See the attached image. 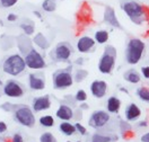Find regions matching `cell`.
<instances>
[{"label":"cell","instance_id":"obj_10","mask_svg":"<svg viewBox=\"0 0 149 142\" xmlns=\"http://www.w3.org/2000/svg\"><path fill=\"white\" fill-rule=\"evenodd\" d=\"M106 90H107V84L103 80H95L91 85V91L96 98L104 97L106 94Z\"/></svg>","mask_w":149,"mask_h":142},{"label":"cell","instance_id":"obj_39","mask_svg":"<svg viewBox=\"0 0 149 142\" xmlns=\"http://www.w3.org/2000/svg\"><path fill=\"white\" fill-rule=\"evenodd\" d=\"M146 125H147L146 121H142V123H139V126H146Z\"/></svg>","mask_w":149,"mask_h":142},{"label":"cell","instance_id":"obj_31","mask_svg":"<svg viewBox=\"0 0 149 142\" xmlns=\"http://www.w3.org/2000/svg\"><path fill=\"white\" fill-rule=\"evenodd\" d=\"M20 27L24 29V32L27 34V35H31L34 33V26L33 25H27V24H22Z\"/></svg>","mask_w":149,"mask_h":142},{"label":"cell","instance_id":"obj_29","mask_svg":"<svg viewBox=\"0 0 149 142\" xmlns=\"http://www.w3.org/2000/svg\"><path fill=\"white\" fill-rule=\"evenodd\" d=\"M74 98H76V100L77 102H85L86 99H87V94H86V91L84 90H78L77 91V94L74 96Z\"/></svg>","mask_w":149,"mask_h":142},{"label":"cell","instance_id":"obj_3","mask_svg":"<svg viewBox=\"0 0 149 142\" xmlns=\"http://www.w3.org/2000/svg\"><path fill=\"white\" fill-rule=\"evenodd\" d=\"M2 68H3V71L10 76H18L19 73H22L26 69V64L24 59L19 54H14V55H10L3 62Z\"/></svg>","mask_w":149,"mask_h":142},{"label":"cell","instance_id":"obj_6","mask_svg":"<svg viewBox=\"0 0 149 142\" xmlns=\"http://www.w3.org/2000/svg\"><path fill=\"white\" fill-rule=\"evenodd\" d=\"M74 84L70 70H59L53 75V86L56 89H65Z\"/></svg>","mask_w":149,"mask_h":142},{"label":"cell","instance_id":"obj_34","mask_svg":"<svg viewBox=\"0 0 149 142\" xmlns=\"http://www.w3.org/2000/svg\"><path fill=\"white\" fill-rule=\"evenodd\" d=\"M11 142H24V138L19 134V133H16L13 135L11 138Z\"/></svg>","mask_w":149,"mask_h":142},{"label":"cell","instance_id":"obj_37","mask_svg":"<svg viewBox=\"0 0 149 142\" xmlns=\"http://www.w3.org/2000/svg\"><path fill=\"white\" fill-rule=\"evenodd\" d=\"M140 140H141V142H149V133H145L141 138H140Z\"/></svg>","mask_w":149,"mask_h":142},{"label":"cell","instance_id":"obj_16","mask_svg":"<svg viewBox=\"0 0 149 142\" xmlns=\"http://www.w3.org/2000/svg\"><path fill=\"white\" fill-rule=\"evenodd\" d=\"M140 115H141V111L136 104H130L125 108V118L129 122L138 120L140 117Z\"/></svg>","mask_w":149,"mask_h":142},{"label":"cell","instance_id":"obj_8","mask_svg":"<svg viewBox=\"0 0 149 142\" xmlns=\"http://www.w3.org/2000/svg\"><path fill=\"white\" fill-rule=\"evenodd\" d=\"M110 121V114L104 112V111H95L89 120H88V124L89 126H92L93 129H101L104 127Z\"/></svg>","mask_w":149,"mask_h":142},{"label":"cell","instance_id":"obj_17","mask_svg":"<svg viewBox=\"0 0 149 142\" xmlns=\"http://www.w3.org/2000/svg\"><path fill=\"white\" fill-rule=\"evenodd\" d=\"M28 82H29V87L33 90H42V89L45 88L44 79L37 77L36 75H29L28 76Z\"/></svg>","mask_w":149,"mask_h":142},{"label":"cell","instance_id":"obj_18","mask_svg":"<svg viewBox=\"0 0 149 142\" xmlns=\"http://www.w3.org/2000/svg\"><path fill=\"white\" fill-rule=\"evenodd\" d=\"M120 107H121V102H120L119 98L112 96V97H110V98L107 99V111H109L110 113L116 114L119 112Z\"/></svg>","mask_w":149,"mask_h":142},{"label":"cell","instance_id":"obj_28","mask_svg":"<svg viewBox=\"0 0 149 142\" xmlns=\"http://www.w3.org/2000/svg\"><path fill=\"white\" fill-rule=\"evenodd\" d=\"M87 75H88V72H87L86 70L79 69V70H77L76 73H74V80H76L77 82H80V81H83L85 78L87 77Z\"/></svg>","mask_w":149,"mask_h":142},{"label":"cell","instance_id":"obj_40","mask_svg":"<svg viewBox=\"0 0 149 142\" xmlns=\"http://www.w3.org/2000/svg\"><path fill=\"white\" fill-rule=\"evenodd\" d=\"M81 108H83V109H88V105H87V104L81 105Z\"/></svg>","mask_w":149,"mask_h":142},{"label":"cell","instance_id":"obj_5","mask_svg":"<svg viewBox=\"0 0 149 142\" xmlns=\"http://www.w3.org/2000/svg\"><path fill=\"white\" fill-rule=\"evenodd\" d=\"M15 118L20 125L26 127H33L35 125L36 118L32 109L28 106H19L15 109Z\"/></svg>","mask_w":149,"mask_h":142},{"label":"cell","instance_id":"obj_41","mask_svg":"<svg viewBox=\"0 0 149 142\" xmlns=\"http://www.w3.org/2000/svg\"><path fill=\"white\" fill-rule=\"evenodd\" d=\"M120 90H121V91H124V93H128V90H127L125 88H120Z\"/></svg>","mask_w":149,"mask_h":142},{"label":"cell","instance_id":"obj_15","mask_svg":"<svg viewBox=\"0 0 149 142\" xmlns=\"http://www.w3.org/2000/svg\"><path fill=\"white\" fill-rule=\"evenodd\" d=\"M95 45V41L92 37H88V36H84L78 41V44H77V48L79 52L81 53H86L88 51H91V48Z\"/></svg>","mask_w":149,"mask_h":142},{"label":"cell","instance_id":"obj_26","mask_svg":"<svg viewBox=\"0 0 149 142\" xmlns=\"http://www.w3.org/2000/svg\"><path fill=\"white\" fill-rule=\"evenodd\" d=\"M42 7L45 11H54L56 8V1L54 0H44Z\"/></svg>","mask_w":149,"mask_h":142},{"label":"cell","instance_id":"obj_12","mask_svg":"<svg viewBox=\"0 0 149 142\" xmlns=\"http://www.w3.org/2000/svg\"><path fill=\"white\" fill-rule=\"evenodd\" d=\"M71 46L67 43H60L56 48V57L58 60L65 61L71 55Z\"/></svg>","mask_w":149,"mask_h":142},{"label":"cell","instance_id":"obj_44","mask_svg":"<svg viewBox=\"0 0 149 142\" xmlns=\"http://www.w3.org/2000/svg\"><path fill=\"white\" fill-rule=\"evenodd\" d=\"M67 142H71V141H67ZM77 142H80V141H77Z\"/></svg>","mask_w":149,"mask_h":142},{"label":"cell","instance_id":"obj_21","mask_svg":"<svg viewBox=\"0 0 149 142\" xmlns=\"http://www.w3.org/2000/svg\"><path fill=\"white\" fill-rule=\"evenodd\" d=\"M34 42H35V44L38 45L41 48H47V47H49V41H47V38L44 37V35L41 34V33L37 34L36 36L34 37Z\"/></svg>","mask_w":149,"mask_h":142},{"label":"cell","instance_id":"obj_14","mask_svg":"<svg viewBox=\"0 0 149 142\" xmlns=\"http://www.w3.org/2000/svg\"><path fill=\"white\" fill-rule=\"evenodd\" d=\"M104 20L106 23H109L110 25H112L113 27L116 28H121V25L119 23V20L115 16V11L111 7H106L105 8V12H104Z\"/></svg>","mask_w":149,"mask_h":142},{"label":"cell","instance_id":"obj_4","mask_svg":"<svg viewBox=\"0 0 149 142\" xmlns=\"http://www.w3.org/2000/svg\"><path fill=\"white\" fill-rule=\"evenodd\" d=\"M115 59H116V50L113 46H106L102 57L98 63V69L102 73L109 75L111 73L114 64H115Z\"/></svg>","mask_w":149,"mask_h":142},{"label":"cell","instance_id":"obj_20","mask_svg":"<svg viewBox=\"0 0 149 142\" xmlns=\"http://www.w3.org/2000/svg\"><path fill=\"white\" fill-rule=\"evenodd\" d=\"M124 79H125L128 82H130V84H138L140 81V76L136 70L131 69V70H128V71L124 73Z\"/></svg>","mask_w":149,"mask_h":142},{"label":"cell","instance_id":"obj_11","mask_svg":"<svg viewBox=\"0 0 149 142\" xmlns=\"http://www.w3.org/2000/svg\"><path fill=\"white\" fill-rule=\"evenodd\" d=\"M51 107V100L50 97L45 95V96H41L34 99L33 102V109L35 112H42V111H47Z\"/></svg>","mask_w":149,"mask_h":142},{"label":"cell","instance_id":"obj_19","mask_svg":"<svg viewBox=\"0 0 149 142\" xmlns=\"http://www.w3.org/2000/svg\"><path fill=\"white\" fill-rule=\"evenodd\" d=\"M60 131L61 133H63L67 136H71L76 133V129H74V125L69 122H62L60 124Z\"/></svg>","mask_w":149,"mask_h":142},{"label":"cell","instance_id":"obj_9","mask_svg":"<svg viewBox=\"0 0 149 142\" xmlns=\"http://www.w3.org/2000/svg\"><path fill=\"white\" fill-rule=\"evenodd\" d=\"M3 93L8 97L18 98V97H22L24 95V90H23L22 86L19 85L17 81L9 80L6 85L3 86Z\"/></svg>","mask_w":149,"mask_h":142},{"label":"cell","instance_id":"obj_23","mask_svg":"<svg viewBox=\"0 0 149 142\" xmlns=\"http://www.w3.org/2000/svg\"><path fill=\"white\" fill-rule=\"evenodd\" d=\"M137 95L143 102H149V90L147 87H140L137 89Z\"/></svg>","mask_w":149,"mask_h":142},{"label":"cell","instance_id":"obj_35","mask_svg":"<svg viewBox=\"0 0 149 142\" xmlns=\"http://www.w3.org/2000/svg\"><path fill=\"white\" fill-rule=\"evenodd\" d=\"M141 71H142V75L145 78H149V66H143L142 69H141Z\"/></svg>","mask_w":149,"mask_h":142},{"label":"cell","instance_id":"obj_7","mask_svg":"<svg viewBox=\"0 0 149 142\" xmlns=\"http://www.w3.org/2000/svg\"><path fill=\"white\" fill-rule=\"evenodd\" d=\"M24 61H25L26 66L31 68V69H34V70L43 69L45 66V61H44L43 57L34 48L29 50V52L26 54Z\"/></svg>","mask_w":149,"mask_h":142},{"label":"cell","instance_id":"obj_42","mask_svg":"<svg viewBox=\"0 0 149 142\" xmlns=\"http://www.w3.org/2000/svg\"><path fill=\"white\" fill-rule=\"evenodd\" d=\"M34 14H35V15H36L37 17H41V15H40V14H38V12H37V11H35V12H34Z\"/></svg>","mask_w":149,"mask_h":142},{"label":"cell","instance_id":"obj_36","mask_svg":"<svg viewBox=\"0 0 149 142\" xmlns=\"http://www.w3.org/2000/svg\"><path fill=\"white\" fill-rule=\"evenodd\" d=\"M7 131V124L2 121H0V133H3Z\"/></svg>","mask_w":149,"mask_h":142},{"label":"cell","instance_id":"obj_38","mask_svg":"<svg viewBox=\"0 0 149 142\" xmlns=\"http://www.w3.org/2000/svg\"><path fill=\"white\" fill-rule=\"evenodd\" d=\"M7 19H8L9 21H14V20H16V19H17V16H16V15H14V14H10V15H8Z\"/></svg>","mask_w":149,"mask_h":142},{"label":"cell","instance_id":"obj_22","mask_svg":"<svg viewBox=\"0 0 149 142\" xmlns=\"http://www.w3.org/2000/svg\"><path fill=\"white\" fill-rule=\"evenodd\" d=\"M40 124L44 127H52L54 125V118L51 115H45L40 117Z\"/></svg>","mask_w":149,"mask_h":142},{"label":"cell","instance_id":"obj_27","mask_svg":"<svg viewBox=\"0 0 149 142\" xmlns=\"http://www.w3.org/2000/svg\"><path fill=\"white\" fill-rule=\"evenodd\" d=\"M40 142H56V139L51 132H45L40 136Z\"/></svg>","mask_w":149,"mask_h":142},{"label":"cell","instance_id":"obj_33","mask_svg":"<svg viewBox=\"0 0 149 142\" xmlns=\"http://www.w3.org/2000/svg\"><path fill=\"white\" fill-rule=\"evenodd\" d=\"M0 108H1V109H5L6 112H13V111L16 109L17 107L14 106L13 104H10V103H5V104H2L0 106Z\"/></svg>","mask_w":149,"mask_h":142},{"label":"cell","instance_id":"obj_30","mask_svg":"<svg viewBox=\"0 0 149 142\" xmlns=\"http://www.w3.org/2000/svg\"><path fill=\"white\" fill-rule=\"evenodd\" d=\"M74 129H76V132H78L80 135H86L87 134L86 127H85L83 124L79 123V122H77V123L74 124Z\"/></svg>","mask_w":149,"mask_h":142},{"label":"cell","instance_id":"obj_24","mask_svg":"<svg viewBox=\"0 0 149 142\" xmlns=\"http://www.w3.org/2000/svg\"><path fill=\"white\" fill-rule=\"evenodd\" d=\"M95 38H96V41L100 44H103V43L107 42V39H109V33L106 30H98L95 34Z\"/></svg>","mask_w":149,"mask_h":142},{"label":"cell","instance_id":"obj_13","mask_svg":"<svg viewBox=\"0 0 149 142\" xmlns=\"http://www.w3.org/2000/svg\"><path fill=\"white\" fill-rule=\"evenodd\" d=\"M56 115L58 118L68 122V121H70V120L74 117V112H72L71 107H69L68 105H61V106L58 108Z\"/></svg>","mask_w":149,"mask_h":142},{"label":"cell","instance_id":"obj_32","mask_svg":"<svg viewBox=\"0 0 149 142\" xmlns=\"http://www.w3.org/2000/svg\"><path fill=\"white\" fill-rule=\"evenodd\" d=\"M17 2V0H0V3L2 7L5 8H9V7H13L15 3Z\"/></svg>","mask_w":149,"mask_h":142},{"label":"cell","instance_id":"obj_2","mask_svg":"<svg viewBox=\"0 0 149 142\" xmlns=\"http://www.w3.org/2000/svg\"><path fill=\"white\" fill-rule=\"evenodd\" d=\"M123 9L130 19L137 25H141L146 20V8L136 1H130L124 3Z\"/></svg>","mask_w":149,"mask_h":142},{"label":"cell","instance_id":"obj_43","mask_svg":"<svg viewBox=\"0 0 149 142\" xmlns=\"http://www.w3.org/2000/svg\"><path fill=\"white\" fill-rule=\"evenodd\" d=\"M1 86H2V82H1V81H0V87H1Z\"/></svg>","mask_w":149,"mask_h":142},{"label":"cell","instance_id":"obj_1","mask_svg":"<svg viewBox=\"0 0 149 142\" xmlns=\"http://www.w3.org/2000/svg\"><path fill=\"white\" fill-rule=\"evenodd\" d=\"M143 51H145V43L141 39H138V38L130 39L128 43V46H127V61H128V63L137 64L143 54Z\"/></svg>","mask_w":149,"mask_h":142},{"label":"cell","instance_id":"obj_25","mask_svg":"<svg viewBox=\"0 0 149 142\" xmlns=\"http://www.w3.org/2000/svg\"><path fill=\"white\" fill-rule=\"evenodd\" d=\"M112 138L109 135H104L100 133H95L92 136V142H111Z\"/></svg>","mask_w":149,"mask_h":142}]
</instances>
